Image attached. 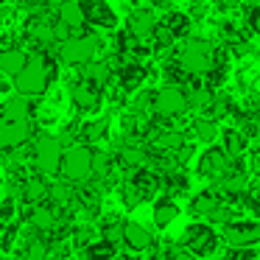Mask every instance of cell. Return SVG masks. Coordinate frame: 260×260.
<instances>
[{"mask_svg":"<svg viewBox=\"0 0 260 260\" xmlns=\"http://www.w3.org/2000/svg\"><path fill=\"white\" fill-rule=\"evenodd\" d=\"M20 207H17V199L14 196H6L3 202H0V226H9L14 224V218H17Z\"/></svg>","mask_w":260,"mask_h":260,"instance_id":"cell-27","label":"cell"},{"mask_svg":"<svg viewBox=\"0 0 260 260\" xmlns=\"http://www.w3.org/2000/svg\"><path fill=\"white\" fill-rule=\"evenodd\" d=\"M115 81H118V90L123 92H137L143 90V84L148 81V68L146 62H135V59H126L118 70H115Z\"/></svg>","mask_w":260,"mask_h":260,"instance_id":"cell-14","label":"cell"},{"mask_svg":"<svg viewBox=\"0 0 260 260\" xmlns=\"http://www.w3.org/2000/svg\"><path fill=\"white\" fill-rule=\"evenodd\" d=\"M159 25H165V28L176 37V42H179V40H187V34H190V28H193V20H190V14H187V12L168 9L165 17L159 20Z\"/></svg>","mask_w":260,"mask_h":260,"instance_id":"cell-21","label":"cell"},{"mask_svg":"<svg viewBox=\"0 0 260 260\" xmlns=\"http://www.w3.org/2000/svg\"><path fill=\"white\" fill-rule=\"evenodd\" d=\"M59 176L76 187L87 185L92 179V146H87V143H70L62 154Z\"/></svg>","mask_w":260,"mask_h":260,"instance_id":"cell-2","label":"cell"},{"mask_svg":"<svg viewBox=\"0 0 260 260\" xmlns=\"http://www.w3.org/2000/svg\"><path fill=\"white\" fill-rule=\"evenodd\" d=\"M12 90V87H9V81H6V76L0 73V95H6V92Z\"/></svg>","mask_w":260,"mask_h":260,"instance_id":"cell-31","label":"cell"},{"mask_svg":"<svg viewBox=\"0 0 260 260\" xmlns=\"http://www.w3.org/2000/svg\"><path fill=\"white\" fill-rule=\"evenodd\" d=\"M218 137H221V148H224L232 159L243 157V154L249 151L246 132H243V129H235V126H232V129H224V135H218Z\"/></svg>","mask_w":260,"mask_h":260,"instance_id":"cell-25","label":"cell"},{"mask_svg":"<svg viewBox=\"0 0 260 260\" xmlns=\"http://www.w3.org/2000/svg\"><path fill=\"white\" fill-rule=\"evenodd\" d=\"M249 129H252V135H254V140H257V143H260V115H257V118H254V120H252V123H249Z\"/></svg>","mask_w":260,"mask_h":260,"instance_id":"cell-29","label":"cell"},{"mask_svg":"<svg viewBox=\"0 0 260 260\" xmlns=\"http://www.w3.org/2000/svg\"><path fill=\"white\" fill-rule=\"evenodd\" d=\"M28 62V53L23 48H0V73L6 79H14Z\"/></svg>","mask_w":260,"mask_h":260,"instance_id":"cell-22","label":"cell"},{"mask_svg":"<svg viewBox=\"0 0 260 260\" xmlns=\"http://www.w3.org/2000/svg\"><path fill=\"white\" fill-rule=\"evenodd\" d=\"M151 218L157 224V230H168L176 218H179V204H176L174 196L162 193V196L154 199V207H151Z\"/></svg>","mask_w":260,"mask_h":260,"instance_id":"cell-18","label":"cell"},{"mask_svg":"<svg viewBox=\"0 0 260 260\" xmlns=\"http://www.w3.org/2000/svg\"><path fill=\"white\" fill-rule=\"evenodd\" d=\"M171 260H196V257H193V254L190 252H187V249H174V252H171Z\"/></svg>","mask_w":260,"mask_h":260,"instance_id":"cell-28","label":"cell"},{"mask_svg":"<svg viewBox=\"0 0 260 260\" xmlns=\"http://www.w3.org/2000/svg\"><path fill=\"white\" fill-rule=\"evenodd\" d=\"M257 260H260V257H257Z\"/></svg>","mask_w":260,"mask_h":260,"instance_id":"cell-33","label":"cell"},{"mask_svg":"<svg viewBox=\"0 0 260 260\" xmlns=\"http://www.w3.org/2000/svg\"><path fill=\"white\" fill-rule=\"evenodd\" d=\"M101 37L95 31L90 34H70L64 42L56 45V59L64 68H84L101 53Z\"/></svg>","mask_w":260,"mask_h":260,"instance_id":"cell-1","label":"cell"},{"mask_svg":"<svg viewBox=\"0 0 260 260\" xmlns=\"http://www.w3.org/2000/svg\"><path fill=\"white\" fill-rule=\"evenodd\" d=\"M221 260H224V257H221Z\"/></svg>","mask_w":260,"mask_h":260,"instance_id":"cell-32","label":"cell"},{"mask_svg":"<svg viewBox=\"0 0 260 260\" xmlns=\"http://www.w3.org/2000/svg\"><path fill=\"white\" fill-rule=\"evenodd\" d=\"M14 90L23 92L28 98H40V95H48L51 90V76H48V68H45V59L42 53H28V62L25 68L14 76Z\"/></svg>","mask_w":260,"mask_h":260,"instance_id":"cell-3","label":"cell"},{"mask_svg":"<svg viewBox=\"0 0 260 260\" xmlns=\"http://www.w3.org/2000/svg\"><path fill=\"white\" fill-rule=\"evenodd\" d=\"M34 126L31 120H3L0 118V151H17L20 146L31 140Z\"/></svg>","mask_w":260,"mask_h":260,"instance_id":"cell-12","label":"cell"},{"mask_svg":"<svg viewBox=\"0 0 260 260\" xmlns=\"http://www.w3.org/2000/svg\"><path fill=\"white\" fill-rule=\"evenodd\" d=\"M120 243L126 246V252H129V254L151 252L154 232L146 230L143 224H137V221H123V235H120Z\"/></svg>","mask_w":260,"mask_h":260,"instance_id":"cell-15","label":"cell"},{"mask_svg":"<svg viewBox=\"0 0 260 260\" xmlns=\"http://www.w3.org/2000/svg\"><path fill=\"white\" fill-rule=\"evenodd\" d=\"M28 224L34 226L37 232H42V235H48V232H53V230L59 226V213H56V207H53V204H48V202L31 204Z\"/></svg>","mask_w":260,"mask_h":260,"instance_id":"cell-16","label":"cell"},{"mask_svg":"<svg viewBox=\"0 0 260 260\" xmlns=\"http://www.w3.org/2000/svg\"><path fill=\"white\" fill-rule=\"evenodd\" d=\"M221 241L226 246H257L260 243V221H235L232 218L230 224L221 230Z\"/></svg>","mask_w":260,"mask_h":260,"instance_id":"cell-11","label":"cell"},{"mask_svg":"<svg viewBox=\"0 0 260 260\" xmlns=\"http://www.w3.org/2000/svg\"><path fill=\"white\" fill-rule=\"evenodd\" d=\"M252 25H254V31L260 34V6H254V12H252Z\"/></svg>","mask_w":260,"mask_h":260,"instance_id":"cell-30","label":"cell"},{"mask_svg":"<svg viewBox=\"0 0 260 260\" xmlns=\"http://www.w3.org/2000/svg\"><path fill=\"white\" fill-rule=\"evenodd\" d=\"M157 25H159V20H157V14H154L151 9H132L129 17H126V23H123V31L132 37V40L143 42V40H151L154 31H157Z\"/></svg>","mask_w":260,"mask_h":260,"instance_id":"cell-13","label":"cell"},{"mask_svg":"<svg viewBox=\"0 0 260 260\" xmlns=\"http://www.w3.org/2000/svg\"><path fill=\"white\" fill-rule=\"evenodd\" d=\"M218 202H221V196L213 190V187H204V190H199V193H193L190 196V204H187V210H190V215L193 218H204L207 221L210 215H213V210L218 207Z\"/></svg>","mask_w":260,"mask_h":260,"instance_id":"cell-19","label":"cell"},{"mask_svg":"<svg viewBox=\"0 0 260 260\" xmlns=\"http://www.w3.org/2000/svg\"><path fill=\"white\" fill-rule=\"evenodd\" d=\"M190 135L196 143H204V146H210V143L218 140L221 129H218V120L215 118H207V115H196V118L190 120Z\"/></svg>","mask_w":260,"mask_h":260,"instance_id":"cell-20","label":"cell"},{"mask_svg":"<svg viewBox=\"0 0 260 260\" xmlns=\"http://www.w3.org/2000/svg\"><path fill=\"white\" fill-rule=\"evenodd\" d=\"M31 115H34V101L23 92L9 95L0 107V118L3 120H31Z\"/></svg>","mask_w":260,"mask_h":260,"instance_id":"cell-17","label":"cell"},{"mask_svg":"<svg viewBox=\"0 0 260 260\" xmlns=\"http://www.w3.org/2000/svg\"><path fill=\"white\" fill-rule=\"evenodd\" d=\"M182 249L193 254V257H213L221 249V235L215 232L213 224H190L182 235Z\"/></svg>","mask_w":260,"mask_h":260,"instance_id":"cell-8","label":"cell"},{"mask_svg":"<svg viewBox=\"0 0 260 260\" xmlns=\"http://www.w3.org/2000/svg\"><path fill=\"white\" fill-rule=\"evenodd\" d=\"M176 62L187 76H204L215 64V48L207 40H185L176 51Z\"/></svg>","mask_w":260,"mask_h":260,"instance_id":"cell-5","label":"cell"},{"mask_svg":"<svg viewBox=\"0 0 260 260\" xmlns=\"http://www.w3.org/2000/svg\"><path fill=\"white\" fill-rule=\"evenodd\" d=\"M56 20H59V23H64V25H70L73 31H81V28H84V14H81L79 0H59Z\"/></svg>","mask_w":260,"mask_h":260,"instance_id":"cell-24","label":"cell"},{"mask_svg":"<svg viewBox=\"0 0 260 260\" xmlns=\"http://www.w3.org/2000/svg\"><path fill=\"white\" fill-rule=\"evenodd\" d=\"M62 154H64V143L53 135H37L34 146H31V162H34V171L48 179L59 176V168H62Z\"/></svg>","mask_w":260,"mask_h":260,"instance_id":"cell-4","label":"cell"},{"mask_svg":"<svg viewBox=\"0 0 260 260\" xmlns=\"http://www.w3.org/2000/svg\"><path fill=\"white\" fill-rule=\"evenodd\" d=\"M118 257V246L109 241H90L87 246H81V260H115Z\"/></svg>","mask_w":260,"mask_h":260,"instance_id":"cell-26","label":"cell"},{"mask_svg":"<svg viewBox=\"0 0 260 260\" xmlns=\"http://www.w3.org/2000/svg\"><path fill=\"white\" fill-rule=\"evenodd\" d=\"M187 95L182 84H165L157 92H151V115L159 120H174L187 115Z\"/></svg>","mask_w":260,"mask_h":260,"instance_id":"cell-6","label":"cell"},{"mask_svg":"<svg viewBox=\"0 0 260 260\" xmlns=\"http://www.w3.org/2000/svg\"><path fill=\"white\" fill-rule=\"evenodd\" d=\"M101 92L98 87H92L87 79H76L68 84V101L73 109H79V112H98L101 109Z\"/></svg>","mask_w":260,"mask_h":260,"instance_id":"cell-10","label":"cell"},{"mask_svg":"<svg viewBox=\"0 0 260 260\" xmlns=\"http://www.w3.org/2000/svg\"><path fill=\"white\" fill-rule=\"evenodd\" d=\"M109 129V120L107 118H92V120H81L79 126V143H87V146H98L104 140Z\"/></svg>","mask_w":260,"mask_h":260,"instance_id":"cell-23","label":"cell"},{"mask_svg":"<svg viewBox=\"0 0 260 260\" xmlns=\"http://www.w3.org/2000/svg\"><path fill=\"white\" fill-rule=\"evenodd\" d=\"M81 14H84V25L92 31H115L120 28V17L107 0H79Z\"/></svg>","mask_w":260,"mask_h":260,"instance_id":"cell-9","label":"cell"},{"mask_svg":"<svg viewBox=\"0 0 260 260\" xmlns=\"http://www.w3.org/2000/svg\"><path fill=\"white\" fill-rule=\"evenodd\" d=\"M232 162H235V159H232L224 148L215 146V143H210L207 151H202V154H199V159H196V176H199V179H207L210 187H215L226 174H230Z\"/></svg>","mask_w":260,"mask_h":260,"instance_id":"cell-7","label":"cell"}]
</instances>
